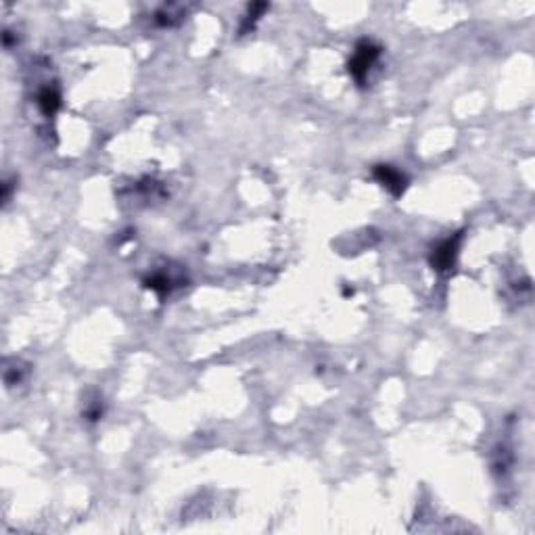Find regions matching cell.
Segmentation results:
<instances>
[{"mask_svg": "<svg viewBox=\"0 0 535 535\" xmlns=\"http://www.w3.org/2000/svg\"><path fill=\"white\" fill-rule=\"evenodd\" d=\"M458 239H460V237H456L454 241L448 239V241H444V243L435 249V253H433V266H435L437 270H448V268H452L454 257H456V249H458Z\"/></svg>", "mask_w": 535, "mask_h": 535, "instance_id": "3957f363", "label": "cell"}, {"mask_svg": "<svg viewBox=\"0 0 535 535\" xmlns=\"http://www.w3.org/2000/svg\"><path fill=\"white\" fill-rule=\"evenodd\" d=\"M374 176L379 178V182H383V186H387L393 194H401L406 188V178L399 170L391 167V165H377Z\"/></svg>", "mask_w": 535, "mask_h": 535, "instance_id": "7a4b0ae2", "label": "cell"}, {"mask_svg": "<svg viewBox=\"0 0 535 535\" xmlns=\"http://www.w3.org/2000/svg\"><path fill=\"white\" fill-rule=\"evenodd\" d=\"M38 107H40V111L44 114V116H55L57 114V109H59V105H61V96H59V92L55 90V88H51V86H46V88H42L40 92H38Z\"/></svg>", "mask_w": 535, "mask_h": 535, "instance_id": "277c9868", "label": "cell"}, {"mask_svg": "<svg viewBox=\"0 0 535 535\" xmlns=\"http://www.w3.org/2000/svg\"><path fill=\"white\" fill-rule=\"evenodd\" d=\"M379 57H381V48L374 42H370V40L360 42L356 53H354V57H352V61H350L352 78L362 84L368 78V71L372 69V65L379 61Z\"/></svg>", "mask_w": 535, "mask_h": 535, "instance_id": "6da1fadb", "label": "cell"}]
</instances>
